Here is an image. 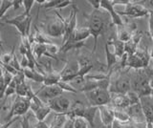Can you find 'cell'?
I'll return each instance as SVG.
<instances>
[{
  "label": "cell",
  "instance_id": "obj_1",
  "mask_svg": "<svg viewBox=\"0 0 153 128\" xmlns=\"http://www.w3.org/2000/svg\"><path fill=\"white\" fill-rule=\"evenodd\" d=\"M106 13L100 10H93L90 15L85 16L87 18V28L90 30L91 36L94 37L93 54H95L96 50H97L99 36L106 29L107 19L109 16V15L106 16Z\"/></svg>",
  "mask_w": 153,
  "mask_h": 128
},
{
  "label": "cell",
  "instance_id": "obj_2",
  "mask_svg": "<svg viewBox=\"0 0 153 128\" xmlns=\"http://www.w3.org/2000/svg\"><path fill=\"white\" fill-rule=\"evenodd\" d=\"M153 77V69L148 68L135 70L131 75V90L137 93L139 97L151 96L152 90L149 86V80Z\"/></svg>",
  "mask_w": 153,
  "mask_h": 128
},
{
  "label": "cell",
  "instance_id": "obj_3",
  "mask_svg": "<svg viewBox=\"0 0 153 128\" xmlns=\"http://www.w3.org/2000/svg\"><path fill=\"white\" fill-rule=\"evenodd\" d=\"M31 108V99L28 98L18 97L16 95V98L13 101L10 106L9 114L5 117V122L12 121L14 118H19L21 116H25L28 114Z\"/></svg>",
  "mask_w": 153,
  "mask_h": 128
},
{
  "label": "cell",
  "instance_id": "obj_4",
  "mask_svg": "<svg viewBox=\"0 0 153 128\" xmlns=\"http://www.w3.org/2000/svg\"><path fill=\"white\" fill-rule=\"evenodd\" d=\"M108 90L113 95H126L131 91V75L126 73L119 74L118 77L110 79Z\"/></svg>",
  "mask_w": 153,
  "mask_h": 128
},
{
  "label": "cell",
  "instance_id": "obj_5",
  "mask_svg": "<svg viewBox=\"0 0 153 128\" xmlns=\"http://www.w3.org/2000/svg\"><path fill=\"white\" fill-rule=\"evenodd\" d=\"M85 96L90 106L100 107L107 105L108 103L111 102L112 94L109 92L108 89L98 88L93 91L85 93Z\"/></svg>",
  "mask_w": 153,
  "mask_h": 128
},
{
  "label": "cell",
  "instance_id": "obj_6",
  "mask_svg": "<svg viewBox=\"0 0 153 128\" xmlns=\"http://www.w3.org/2000/svg\"><path fill=\"white\" fill-rule=\"evenodd\" d=\"M55 17H51L49 20L46 22L44 25L45 35L51 37H59L64 36L65 35V26L63 20H62V16L59 12H56Z\"/></svg>",
  "mask_w": 153,
  "mask_h": 128
},
{
  "label": "cell",
  "instance_id": "obj_7",
  "mask_svg": "<svg viewBox=\"0 0 153 128\" xmlns=\"http://www.w3.org/2000/svg\"><path fill=\"white\" fill-rule=\"evenodd\" d=\"M32 17L27 16L25 13L16 16V17L9 18V19L4 20V24H9L16 28L19 32L21 37H28L30 36V29H31Z\"/></svg>",
  "mask_w": 153,
  "mask_h": 128
},
{
  "label": "cell",
  "instance_id": "obj_8",
  "mask_svg": "<svg viewBox=\"0 0 153 128\" xmlns=\"http://www.w3.org/2000/svg\"><path fill=\"white\" fill-rule=\"evenodd\" d=\"M143 2L138 1H130L128 0L126 5V9L123 12H118L120 16H124L130 18H140L145 17L149 15V9H147L142 4Z\"/></svg>",
  "mask_w": 153,
  "mask_h": 128
},
{
  "label": "cell",
  "instance_id": "obj_9",
  "mask_svg": "<svg viewBox=\"0 0 153 128\" xmlns=\"http://www.w3.org/2000/svg\"><path fill=\"white\" fill-rule=\"evenodd\" d=\"M79 8L76 7V4L72 5V10L69 13L68 17L64 18L62 16V20H63L64 26H65V35L62 39V43H64L70 38V36L73 35L74 31L76 29V16H78Z\"/></svg>",
  "mask_w": 153,
  "mask_h": 128
},
{
  "label": "cell",
  "instance_id": "obj_10",
  "mask_svg": "<svg viewBox=\"0 0 153 128\" xmlns=\"http://www.w3.org/2000/svg\"><path fill=\"white\" fill-rule=\"evenodd\" d=\"M45 103L50 107L52 111L56 112V114H65L70 110L72 106L71 101L64 96H59L55 98L49 99Z\"/></svg>",
  "mask_w": 153,
  "mask_h": 128
},
{
  "label": "cell",
  "instance_id": "obj_11",
  "mask_svg": "<svg viewBox=\"0 0 153 128\" xmlns=\"http://www.w3.org/2000/svg\"><path fill=\"white\" fill-rule=\"evenodd\" d=\"M62 93H63V91L59 85H52V86H44L43 85L40 89H38L36 92V96L45 102L49 99L61 96Z\"/></svg>",
  "mask_w": 153,
  "mask_h": 128
},
{
  "label": "cell",
  "instance_id": "obj_12",
  "mask_svg": "<svg viewBox=\"0 0 153 128\" xmlns=\"http://www.w3.org/2000/svg\"><path fill=\"white\" fill-rule=\"evenodd\" d=\"M114 4L112 0H100V9L106 11V13L109 15L110 18L112 20V24L118 26H122L124 24L122 16L119 15L117 11H115Z\"/></svg>",
  "mask_w": 153,
  "mask_h": 128
},
{
  "label": "cell",
  "instance_id": "obj_13",
  "mask_svg": "<svg viewBox=\"0 0 153 128\" xmlns=\"http://www.w3.org/2000/svg\"><path fill=\"white\" fill-rule=\"evenodd\" d=\"M140 105L146 124L153 125V98L152 96H145L140 98Z\"/></svg>",
  "mask_w": 153,
  "mask_h": 128
},
{
  "label": "cell",
  "instance_id": "obj_14",
  "mask_svg": "<svg viewBox=\"0 0 153 128\" xmlns=\"http://www.w3.org/2000/svg\"><path fill=\"white\" fill-rule=\"evenodd\" d=\"M100 121L106 128H112L113 122L115 121L114 108H109L107 105L99 107Z\"/></svg>",
  "mask_w": 153,
  "mask_h": 128
},
{
  "label": "cell",
  "instance_id": "obj_15",
  "mask_svg": "<svg viewBox=\"0 0 153 128\" xmlns=\"http://www.w3.org/2000/svg\"><path fill=\"white\" fill-rule=\"evenodd\" d=\"M91 36V33L90 30L87 27H83V28H76L74 31L73 35L70 36V38L67 41H73V42H84L87 38ZM66 41V42H67ZM65 43V42H64ZM63 44V43H62Z\"/></svg>",
  "mask_w": 153,
  "mask_h": 128
},
{
  "label": "cell",
  "instance_id": "obj_16",
  "mask_svg": "<svg viewBox=\"0 0 153 128\" xmlns=\"http://www.w3.org/2000/svg\"><path fill=\"white\" fill-rule=\"evenodd\" d=\"M111 103L115 106V108L124 109V110L131 106V103L126 95H114L111 98Z\"/></svg>",
  "mask_w": 153,
  "mask_h": 128
},
{
  "label": "cell",
  "instance_id": "obj_17",
  "mask_svg": "<svg viewBox=\"0 0 153 128\" xmlns=\"http://www.w3.org/2000/svg\"><path fill=\"white\" fill-rule=\"evenodd\" d=\"M107 44L110 46L112 45L114 48V54L116 55V56L121 59L123 58V55L126 54V43L121 40H119L118 38H111L107 41Z\"/></svg>",
  "mask_w": 153,
  "mask_h": 128
},
{
  "label": "cell",
  "instance_id": "obj_18",
  "mask_svg": "<svg viewBox=\"0 0 153 128\" xmlns=\"http://www.w3.org/2000/svg\"><path fill=\"white\" fill-rule=\"evenodd\" d=\"M24 75H25V78L33 80L35 82H38V83H43L45 78V75L42 74L40 72H38L36 69H30V68H26L23 70Z\"/></svg>",
  "mask_w": 153,
  "mask_h": 128
},
{
  "label": "cell",
  "instance_id": "obj_19",
  "mask_svg": "<svg viewBox=\"0 0 153 128\" xmlns=\"http://www.w3.org/2000/svg\"><path fill=\"white\" fill-rule=\"evenodd\" d=\"M61 80V75L60 72L56 71H52V72L45 74V78L43 81L44 86H52V85H57Z\"/></svg>",
  "mask_w": 153,
  "mask_h": 128
},
{
  "label": "cell",
  "instance_id": "obj_20",
  "mask_svg": "<svg viewBox=\"0 0 153 128\" xmlns=\"http://www.w3.org/2000/svg\"><path fill=\"white\" fill-rule=\"evenodd\" d=\"M99 111V107H95V106H86L85 111L83 114V118L88 122V124L90 127L94 128L95 127V117L96 114Z\"/></svg>",
  "mask_w": 153,
  "mask_h": 128
},
{
  "label": "cell",
  "instance_id": "obj_21",
  "mask_svg": "<svg viewBox=\"0 0 153 128\" xmlns=\"http://www.w3.org/2000/svg\"><path fill=\"white\" fill-rule=\"evenodd\" d=\"M131 37H132V33L127 29V27L124 24L117 27V38L119 40L126 43V42L131 40Z\"/></svg>",
  "mask_w": 153,
  "mask_h": 128
},
{
  "label": "cell",
  "instance_id": "obj_22",
  "mask_svg": "<svg viewBox=\"0 0 153 128\" xmlns=\"http://www.w3.org/2000/svg\"><path fill=\"white\" fill-rule=\"evenodd\" d=\"M105 56H106V69L110 71L116 65L119 58L114 54V52L109 50V45L107 44V42L105 43Z\"/></svg>",
  "mask_w": 153,
  "mask_h": 128
},
{
  "label": "cell",
  "instance_id": "obj_23",
  "mask_svg": "<svg viewBox=\"0 0 153 128\" xmlns=\"http://www.w3.org/2000/svg\"><path fill=\"white\" fill-rule=\"evenodd\" d=\"M114 115H115V120H117L120 122L126 123L130 121V116L128 115V113L124 109L114 108Z\"/></svg>",
  "mask_w": 153,
  "mask_h": 128
},
{
  "label": "cell",
  "instance_id": "obj_24",
  "mask_svg": "<svg viewBox=\"0 0 153 128\" xmlns=\"http://www.w3.org/2000/svg\"><path fill=\"white\" fill-rule=\"evenodd\" d=\"M67 120V117L65 114H56L50 128H63L64 123Z\"/></svg>",
  "mask_w": 153,
  "mask_h": 128
},
{
  "label": "cell",
  "instance_id": "obj_25",
  "mask_svg": "<svg viewBox=\"0 0 153 128\" xmlns=\"http://www.w3.org/2000/svg\"><path fill=\"white\" fill-rule=\"evenodd\" d=\"M33 115V114L32 113H28L26 114L25 116H23V118L22 121H20V125L22 128H36V122H32L31 118H32V116Z\"/></svg>",
  "mask_w": 153,
  "mask_h": 128
},
{
  "label": "cell",
  "instance_id": "obj_26",
  "mask_svg": "<svg viewBox=\"0 0 153 128\" xmlns=\"http://www.w3.org/2000/svg\"><path fill=\"white\" fill-rule=\"evenodd\" d=\"M14 55H16L14 54V47H13L11 52H5V53H3L1 55H0V63L1 64H10Z\"/></svg>",
  "mask_w": 153,
  "mask_h": 128
},
{
  "label": "cell",
  "instance_id": "obj_27",
  "mask_svg": "<svg viewBox=\"0 0 153 128\" xmlns=\"http://www.w3.org/2000/svg\"><path fill=\"white\" fill-rule=\"evenodd\" d=\"M13 1H11V0H2L1 7H0V18L1 19L5 16V13L11 8H13Z\"/></svg>",
  "mask_w": 153,
  "mask_h": 128
},
{
  "label": "cell",
  "instance_id": "obj_28",
  "mask_svg": "<svg viewBox=\"0 0 153 128\" xmlns=\"http://www.w3.org/2000/svg\"><path fill=\"white\" fill-rule=\"evenodd\" d=\"M59 86L62 89V91H66V92H70V93H79V91L76 90L73 85H71V83H68V82H63V81H59Z\"/></svg>",
  "mask_w": 153,
  "mask_h": 128
},
{
  "label": "cell",
  "instance_id": "obj_29",
  "mask_svg": "<svg viewBox=\"0 0 153 128\" xmlns=\"http://www.w3.org/2000/svg\"><path fill=\"white\" fill-rule=\"evenodd\" d=\"M36 0H23V7H24V13L27 16H31L30 12L32 10L33 6L35 5Z\"/></svg>",
  "mask_w": 153,
  "mask_h": 128
},
{
  "label": "cell",
  "instance_id": "obj_30",
  "mask_svg": "<svg viewBox=\"0 0 153 128\" xmlns=\"http://www.w3.org/2000/svg\"><path fill=\"white\" fill-rule=\"evenodd\" d=\"M16 83L13 79L12 82L10 83L6 88V91H5V98H9V97L13 96V95H16Z\"/></svg>",
  "mask_w": 153,
  "mask_h": 128
},
{
  "label": "cell",
  "instance_id": "obj_31",
  "mask_svg": "<svg viewBox=\"0 0 153 128\" xmlns=\"http://www.w3.org/2000/svg\"><path fill=\"white\" fill-rule=\"evenodd\" d=\"M46 48H47V53L48 55H50L52 56V58H54V55H56L59 52H60V48L57 45L54 44V43H51V44H47L46 45Z\"/></svg>",
  "mask_w": 153,
  "mask_h": 128
},
{
  "label": "cell",
  "instance_id": "obj_32",
  "mask_svg": "<svg viewBox=\"0 0 153 128\" xmlns=\"http://www.w3.org/2000/svg\"><path fill=\"white\" fill-rule=\"evenodd\" d=\"M137 49H138V45H136L131 40L126 43V53L128 55H132L135 54L137 52Z\"/></svg>",
  "mask_w": 153,
  "mask_h": 128
},
{
  "label": "cell",
  "instance_id": "obj_33",
  "mask_svg": "<svg viewBox=\"0 0 153 128\" xmlns=\"http://www.w3.org/2000/svg\"><path fill=\"white\" fill-rule=\"evenodd\" d=\"M126 96L129 99V101H130L131 105H134V104H137V103H140V97H139V95L137 93H135L134 91H129Z\"/></svg>",
  "mask_w": 153,
  "mask_h": 128
},
{
  "label": "cell",
  "instance_id": "obj_34",
  "mask_svg": "<svg viewBox=\"0 0 153 128\" xmlns=\"http://www.w3.org/2000/svg\"><path fill=\"white\" fill-rule=\"evenodd\" d=\"M88 122L83 118H76L74 121V128H89Z\"/></svg>",
  "mask_w": 153,
  "mask_h": 128
},
{
  "label": "cell",
  "instance_id": "obj_35",
  "mask_svg": "<svg viewBox=\"0 0 153 128\" xmlns=\"http://www.w3.org/2000/svg\"><path fill=\"white\" fill-rule=\"evenodd\" d=\"M62 2V0H46V2L43 4L42 7L45 9H52V8H56V6Z\"/></svg>",
  "mask_w": 153,
  "mask_h": 128
},
{
  "label": "cell",
  "instance_id": "obj_36",
  "mask_svg": "<svg viewBox=\"0 0 153 128\" xmlns=\"http://www.w3.org/2000/svg\"><path fill=\"white\" fill-rule=\"evenodd\" d=\"M10 65L13 66V67L16 69L17 72H20V71H23V69L21 68V65H20V62H19V60L17 58V56L16 55H13V58L11 61V63H10Z\"/></svg>",
  "mask_w": 153,
  "mask_h": 128
},
{
  "label": "cell",
  "instance_id": "obj_37",
  "mask_svg": "<svg viewBox=\"0 0 153 128\" xmlns=\"http://www.w3.org/2000/svg\"><path fill=\"white\" fill-rule=\"evenodd\" d=\"M13 78V75H12L11 73L7 72L6 70H4V73H3V81L5 83V85L6 86H8V85L12 82V80Z\"/></svg>",
  "mask_w": 153,
  "mask_h": 128
},
{
  "label": "cell",
  "instance_id": "obj_38",
  "mask_svg": "<svg viewBox=\"0 0 153 128\" xmlns=\"http://www.w3.org/2000/svg\"><path fill=\"white\" fill-rule=\"evenodd\" d=\"M148 27H149V35L153 40V10H149V15H148Z\"/></svg>",
  "mask_w": 153,
  "mask_h": 128
},
{
  "label": "cell",
  "instance_id": "obj_39",
  "mask_svg": "<svg viewBox=\"0 0 153 128\" xmlns=\"http://www.w3.org/2000/svg\"><path fill=\"white\" fill-rule=\"evenodd\" d=\"M87 2L92 6L93 10H100V0H88Z\"/></svg>",
  "mask_w": 153,
  "mask_h": 128
},
{
  "label": "cell",
  "instance_id": "obj_40",
  "mask_svg": "<svg viewBox=\"0 0 153 128\" xmlns=\"http://www.w3.org/2000/svg\"><path fill=\"white\" fill-rule=\"evenodd\" d=\"M18 118H13L12 121H10L8 122H4V123L0 122V128H11L13 123L16 122V121H18Z\"/></svg>",
  "mask_w": 153,
  "mask_h": 128
},
{
  "label": "cell",
  "instance_id": "obj_41",
  "mask_svg": "<svg viewBox=\"0 0 153 128\" xmlns=\"http://www.w3.org/2000/svg\"><path fill=\"white\" fill-rule=\"evenodd\" d=\"M19 62H20V65H21V68L24 70V69H26L29 67V59L27 56H22V58L19 60Z\"/></svg>",
  "mask_w": 153,
  "mask_h": 128
},
{
  "label": "cell",
  "instance_id": "obj_42",
  "mask_svg": "<svg viewBox=\"0 0 153 128\" xmlns=\"http://www.w3.org/2000/svg\"><path fill=\"white\" fill-rule=\"evenodd\" d=\"M7 86L5 85L3 79L0 80V99H2L5 97V91H6Z\"/></svg>",
  "mask_w": 153,
  "mask_h": 128
},
{
  "label": "cell",
  "instance_id": "obj_43",
  "mask_svg": "<svg viewBox=\"0 0 153 128\" xmlns=\"http://www.w3.org/2000/svg\"><path fill=\"white\" fill-rule=\"evenodd\" d=\"M74 121H75L74 118H67V120H66V121L64 123L63 128H74Z\"/></svg>",
  "mask_w": 153,
  "mask_h": 128
},
{
  "label": "cell",
  "instance_id": "obj_44",
  "mask_svg": "<svg viewBox=\"0 0 153 128\" xmlns=\"http://www.w3.org/2000/svg\"><path fill=\"white\" fill-rule=\"evenodd\" d=\"M21 6H23V0H13V10H17Z\"/></svg>",
  "mask_w": 153,
  "mask_h": 128
},
{
  "label": "cell",
  "instance_id": "obj_45",
  "mask_svg": "<svg viewBox=\"0 0 153 128\" xmlns=\"http://www.w3.org/2000/svg\"><path fill=\"white\" fill-rule=\"evenodd\" d=\"M36 128H50V125H48L45 121H37Z\"/></svg>",
  "mask_w": 153,
  "mask_h": 128
},
{
  "label": "cell",
  "instance_id": "obj_46",
  "mask_svg": "<svg viewBox=\"0 0 153 128\" xmlns=\"http://www.w3.org/2000/svg\"><path fill=\"white\" fill-rule=\"evenodd\" d=\"M0 48L3 49V41L1 39V36H0Z\"/></svg>",
  "mask_w": 153,
  "mask_h": 128
},
{
  "label": "cell",
  "instance_id": "obj_47",
  "mask_svg": "<svg viewBox=\"0 0 153 128\" xmlns=\"http://www.w3.org/2000/svg\"><path fill=\"white\" fill-rule=\"evenodd\" d=\"M149 54H150V58H153V47H152V49H151V51H150V53H149ZM152 69H153V68H152Z\"/></svg>",
  "mask_w": 153,
  "mask_h": 128
},
{
  "label": "cell",
  "instance_id": "obj_48",
  "mask_svg": "<svg viewBox=\"0 0 153 128\" xmlns=\"http://www.w3.org/2000/svg\"><path fill=\"white\" fill-rule=\"evenodd\" d=\"M11 128H18V127H17V125H14V126H12Z\"/></svg>",
  "mask_w": 153,
  "mask_h": 128
},
{
  "label": "cell",
  "instance_id": "obj_49",
  "mask_svg": "<svg viewBox=\"0 0 153 128\" xmlns=\"http://www.w3.org/2000/svg\"><path fill=\"white\" fill-rule=\"evenodd\" d=\"M1 3H2V0H0V7H1Z\"/></svg>",
  "mask_w": 153,
  "mask_h": 128
},
{
  "label": "cell",
  "instance_id": "obj_50",
  "mask_svg": "<svg viewBox=\"0 0 153 128\" xmlns=\"http://www.w3.org/2000/svg\"><path fill=\"white\" fill-rule=\"evenodd\" d=\"M0 24H1V18H0Z\"/></svg>",
  "mask_w": 153,
  "mask_h": 128
}]
</instances>
